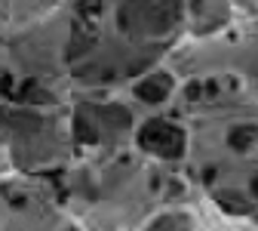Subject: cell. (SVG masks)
I'll use <instances>...</instances> for the list:
<instances>
[{"mask_svg":"<svg viewBox=\"0 0 258 231\" xmlns=\"http://www.w3.org/2000/svg\"><path fill=\"white\" fill-rule=\"evenodd\" d=\"M145 145L160 151V154H175L181 148V133L172 126H163V120H154L145 129Z\"/></svg>","mask_w":258,"mask_h":231,"instance_id":"obj_1","label":"cell"}]
</instances>
